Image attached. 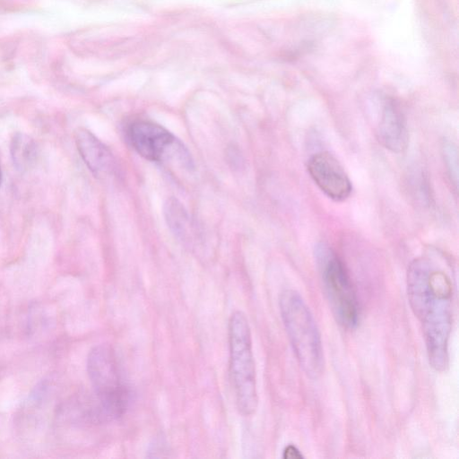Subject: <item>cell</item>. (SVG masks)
Instances as JSON below:
<instances>
[{"label": "cell", "mask_w": 459, "mask_h": 459, "mask_svg": "<svg viewBox=\"0 0 459 459\" xmlns=\"http://www.w3.org/2000/svg\"><path fill=\"white\" fill-rule=\"evenodd\" d=\"M164 215L169 230L180 239L189 236L190 219L183 204L175 197H169L164 205Z\"/></svg>", "instance_id": "10"}, {"label": "cell", "mask_w": 459, "mask_h": 459, "mask_svg": "<svg viewBox=\"0 0 459 459\" xmlns=\"http://www.w3.org/2000/svg\"><path fill=\"white\" fill-rule=\"evenodd\" d=\"M407 294L421 324L429 364L436 371H445L453 321L451 280L429 259L419 257L408 267Z\"/></svg>", "instance_id": "1"}, {"label": "cell", "mask_w": 459, "mask_h": 459, "mask_svg": "<svg viewBox=\"0 0 459 459\" xmlns=\"http://www.w3.org/2000/svg\"><path fill=\"white\" fill-rule=\"evenodd\" d=\"M279 307L300 368L309 378L317 379L324 372L325 358L320 333L309 307L294 290L281 291Z\"/></svg>", "instance_id": "2"}, {"label": "cell", "mask_w": 459, "mask_h": 459, "mask_svg": "<svg viewBox=\"0 0 459 459\" xmlns=\"http://www.w3.org/2000/svg\"><path fill=\"white\" fill-rule=\"evenodd\" d=\"M325 295L336 322L347 329L358 325L359 311L346 268L335 252L325 244L315 249Z\"/></svg>", "instance_id": "5"}, {"label": "cell", "mask_w": 459, "mask_h": 459, "mask_svg": "<svg viewBox=\"0 0 459 459\" xmlns=\"http://www.w3.org/2000/svg\"><path fill=\"white\" fill-rule=\"evenodd\" d=\"M1 180H2V174H1V169H0V184H1Z\"/></svg>", "instance_id": "14"}, {"label": "cell", "mask_w": 459, "mask_h": 459, "mask_svg": "<svg viewBox=\"0 0 459 459\" xmlns=\"http://www.w3.org/2000/svg\"><path fill=\"white\" fill-rule=\"evenodd\" d=\"M307 171L318 188L333 201H343L351 193V182L339 161L329 152L313 154Z\"/></svg>", "instance_id": "7"}, {"label": "cell", "mask_w": 459, "mask_h": 459, "mask_svg": "<svg viewBox=\"0 0 459 459\" xmlns=\"http://www.w3.org/2000/svg\"><path fill=\"white\" fill-rule=\"evenodd\" d=\"M443 150L445 163L451 178V181L457 185L458 159L456 149L453 143L446 142L443 146Z\"/></svg>", "instance_id": "12"}, {"label": "cell", "mask_w": 459, "mask_h": 459, "mask_svg": "<svg viewBox=\"0 0 459 459\" xmlns=\"http://www.w3.org/2000/svg\"><path fill=\"white\" fill-rule=\"evenodd\" d=\"M11 155L13 164L18 170H27L36 160V143L27 134L18 133L12 140Z\"/></svg>", "instance_id": "11"}, {"label": "cell", "mask_w": 459, "mask_h": 459, "mask_svg": "<svg viewBox=\"0 0 459 459\" xmlns=\"http://www.w3.org/2000/svg\"><path fill=\"white\" fill-rule=\"evenodd\" d=\"M128 142L134 150L151 161H163L176 158L187 169H194V161L183 143L163 126L146 120L131 123L126 130Z\"/></svg>", "instance_id": "6"}, {"label": "cell", "mask_w": 459, "mask_h": 459, "mask_svg": "<svg viewBox=\"0 0 459 459\" xmlns=\"http://www.w3.org/2000/svg\"><path fill=\"white\" fill-rule=\"evenodd\" d=\"M377 137L385 148L393 152L400 153L407 148L409 134L406 119L394 102H387L384 107Z\"/></svg>", "instance_id": "9"}, {"label": "cell", "mask_w": 459, "mask_h": 459, "mask_svg": "<svg viewBox=\"0 0 459 459\" xmlns=\"http://www.w3.org/2000/svg\"><path fill=\"white\" fill-rule=\"evenodd\" d=\"M86 368L97 397L98 416L108 420L123 416L129 405L130 392L113 348L108 344L94 346L88 354Z\"/></svg>", "instance_id": "4"}, {"label": "cell", "mask_w": 459, "mask_h": 459, "mask_svg": "<svg viewBox=\"0 0 459 459\" xmlns=\"http://www.w3.org/2000/svg\"><path fill=\"white\" fill-rule=\"evenodd\" d=\"M229 372L235 403L243 416L253 415L257 408L255 364L247 316L234 311L229 320Z\"/></svg>", "instance_id": "3"}, {"label": "cell", "mask_w": 459, "mask_h": 459, "mask_svg": "<svg viewBox=\"0 0 459 459\" xmlns=\"http://www.w3.org/2000/svg\"><path fill=\"white\" fill-rule=\"evenodd\" d=\"M74 138L82 160L93 175L104 178L115 173L117 162L113 153L91 132L78 128Z\"/></svg>", "instance_id": "8"}, {"label": "cell", "mask_w": 459, "mask_h": 459, "mask_svg": "<svg viewBox=\"0 0 459 459\" xmlns=\"http://www.w3.org/2000/svg\"><path fill=\"white\" fill-rule=\"evenodd\" d=\"M283 458L300 459L303 455L294 445H288L283 450Z\"/></svg>", "instance_id": "13"}]
</instances>
